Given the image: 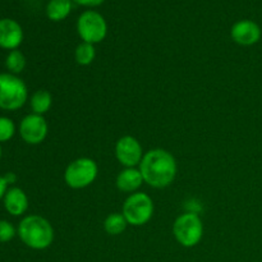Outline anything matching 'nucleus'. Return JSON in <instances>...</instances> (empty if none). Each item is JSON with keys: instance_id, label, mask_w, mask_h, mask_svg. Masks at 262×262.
Instances as JSON below:
<instances>
[{"instance_id": "15", "label": "nucleus", "mask_w": 262, "mask_h": 262, "mask_svg": "<svg viewBox=\"0 0 262 262\" xmlns=\"http://www.w3.org/2000/svg\"><path fill=\"white\" fill-rule=\"evenodd\" d=\"M53 105V96L46 90H38L31 96L30 106L33 114L45 115Z\"/></svg>"}, {"instance_id": "18", "label": "nucleus", "mask_w": 262, "mask_h": 262, "mask_svg": "<svg viewBox=\"0 0 262 262\" xmlns=\"http://www.w3.org/2000/svg\"><path fill=\"white\" fill-rule=\"evenodd\" d=\"M26 56L23 55L22 51L17 50H12L9 51V54L7 55V59H5V67L9 71V73L12 74H19L20 72L25 71L26 68Z\"/></svg>"}, {"instance_id": "6", "label": "nucleus", "mask_w": 262, "mask_h": 262, "mask_svg": "<svg viewBox=\"0 0 262 262\" xmlns=\"http://www.w3.org/2000/svg\"><path fill=\"white\" fill-rule=\"evenodd\" d=\"M154 201L147 193L136 192L129 194L123 204L122 214L124 215L128 225L142 227L147 224L154 216Z\"/></svg>"}, {"instance_id": "14", "label": "nucleus", "mask_w": 262, "mask_h": 262, "mask_svg": "<svg viewBox=\"0 0 262 262\" xmlns=\"http://www.w3.org/2000/svg\"><path fill=\"white\" fill-rule=\"evenodd\" d=\"M72 5V0H49L46 5V15L53 22H60L71 14Z\"/></svg>"}, {"instance_id": "9", "label": "nucleus", "mask_w": 262, "mask_h": 262, "mask_svg": "<svg viewBox=\"0 0 262 262\" xmlns=\"http://www.w3.org/2000/svg\"><path fill=\"white\" fill-rule=\"evenodd\" d=\"M49 125L43 115L28 114L20 120L19 136L28 145H40L48 137Z\"/></svg>"}, {"instance_id": "11", "label": "nucleus", "mask_w": 262, "mask_h": 262, "mask_svg": "<svg viewBox=\"0 0 262 262\" xmlns=\"http://www.w3.org/2000/svg\"><path fill=\"white\" fill-rule=\"evenodd\" d=\"M23 41V30L19 23L10 18L0 19V48L17 50Z\"/></svg>"}, {"instance_id": "2", "label": "nucleus", "mask_w": 262, "mask_h": 262, "mask_svg": "<svg viewBox=\"0 0 262 262\" xmlns=\"http://www.w3.org/2000/svg\"><path fill=\"white\" fill-rule=\"evenodd\" d=\"M17 234L31 250H46L54 242L53 225L40 215H28L23 217L17 228Z\"/></svg>"}, {"instance_id": "19", "label": "nucleus", "mask_w": 262, "mask_h": 262, "mask_svg": "<svg viewBox=\"0 0 262 262\" xmlns=\"http://www.w3.org/2000/svg\"><path fill=\"white\" fill-rule=\"evenodd\" d=\"M15 135V124L10 118L0 117V142H8Z\"/></svg>"}, {"instance_id": "10", "label": "nucleus", "mask_w": 262, "mask_h": 262, "mask_svg": "<svg viewBox=\"0 0 262 262\" xmlns=\"http://www.w3.org/2000/svg\"><path fill=\"white\" fill-rule=\"evenodd\" d=\"M261 27L252 19H241L230 28V37L241 46H252L261 40Z\"/></svg>"}, {"instance_id": "17", "label": "nucleus", "mask_w": 262, "mask_h": 262, "mask_svg": "<svg viewBox=\"0 0 262 262\" xmlns=\"http://www.w3.org/2000/svg\"><path fill=\"white\" fill-rule=\"evenodd\" d=\"M95 58H96V49H95V45L89 42H83V41L77 45L76 50H74V60H76V63L78 66H91L94 63Z\"/></svg>"}, {"instance_id": "3", "label": "nucleus", "mask_w": 262, "mask_h": 262, "mask_svg": "<svg viewBox=\"0 0 262 262\" xmlns=\"http://www.w3.org/2000/svg\"><path fill=\"white\" fill-rule=\"evenodd\" d=\"M27 99L28 90L23 79L12 73H0V109L18 110Z\"/></svg>"}, {"instance_id": "23", "label": "nucleus", "mask_w": 262, "mask_h": 262, "mask_svg": "<svg viewBox=\"0 0 262 262\" xmlns=\"http://www.w3.org/2000/svg\"><path fill=\"white\" fill-rule=\"evenodd\" d=\"M4 178H5V181H7L8 186H9V184L15 183V181H17V176H15L14 173H7L4 176Z\"/></svg>"}, {"instance_id": "22", "label": "nucleus", "mask_w": 262, "mask_h": 262, "mask_svg": "<svg viewBox=\"0 0 262 262\" xmlns=\"http://www.w3.org/2000/svg\"><path fill=\"white\" fill-rule=\"evenodd\" d=\"M8 191V183L3 176H0V200L4 199L5 193Z\"/></svg>"}, {"instance_id": "5", "label": "nucleus", "mask_w": 262, "mask_h": 262, "mask_svg": "<svg viewBox=\"0 0 262 262\" xmlns=\"http://www.w3.org/2000/svg\"><path fill=\"white\" fill-rule=\"evenodd\" d=\"M173 234L177 242L183 247H194L204 237V223L196 212L182 214L174 222Z\"/></svg>"}, {"instance_id": "24", "label": "nucleus", "mask_w": 262, "mask_h": 262, "mask_svg": "<svg viewBox=\"0 0 262 262\" xmlns=\"http://www.w3.org/2000/svg\"><path fill=\"white\" fill-rule=\"evenodd\" d=\"M2 154H3L2 152V146H0V159H2Z\"/></svg>"}, {"instance_id": "1", "label": "nucleus", "mask_w": 262, "mask_h": 262, "mask_svg": "<svg viewBox=\"0 0 262 262\" xmlns=\"http://www.w3.org/2000/svg\"><path fill=\"white\" fill-rule=\"evenodd\" d=\"M138 169L145 183L156 189L170 186L178 171L176 158L164 148H152L145 152Z\"/></svg>"}, {"instance_id": "13", "label": "nucleus", "mask_w": 262, "mask_h": 262, "mask_svg": "<svg viewBox=\"0 0 262 262\" xmlns=\"http://www.w3.org/2000/svg\"><path fill=\"white\" fill-rule=\"evenodd\" d=\"M145 183L141 170L138 168H124L117 176V188L124 193H136Z\"/></svg>"}, {"instance_id": "4", "label": "nucleus", "mask_w": 262, "mask_h": 262, "mask_svg": "<svg viewBox=\"0 0 262 262\" xmlns=\"http://www.w3.org/2000/svg\"><path fill=\"white\" fill-rule=\"evenodd\" d=\"M99 166L94 159L78 158L68 164L64 171V182L72 189H83L97 178Z\"/></svg>"}, {"instance_id": "21", "label": "nucleus", "mask_w": 262, "mask_h": 262, "mask_svg": "<svg viewBox=\"0 0 262 262\" xmlns=\"http://www.w3.org/2000/svg\"><path fill=\"white\" fill-rule=\"evenodd\" d=\"M76 4L82 5V7H89V8H94V7H99L101 5L105 0H72Z\"/></svg>"}, {"instance_id": "16", "label": "nucleus", "mask_w": 262, "mask_h": 262, "mask_svg": "<svg viewBox=\"0 0 262 262\" xmlns=\"http://www.w3.org/2000/svg\"><path fill=\"white\" fill-rule=\"evenodd\" d=\"M128 227V222L125 220L122 212H113L106 216L104 222V230L109 235H119L125 232Z\"/></svg>"}, {"instance_id": "7", "label": "nucleus", "mask_w": 262, "mask_h": 262, "mask_svg": "<svg viewBox=\"0 0 262 262\" xmlns=\"http://www.w3.org/2000/svg\"><path fill=\"white\" fill-rule=\"evenodd\" d=\"M77 33L83 42L95 45L105 40L107 35V23L104 15L96 10H86L77 19Z\"/></svg>"}, {"instance_id": "20", "label": "nucleus", "mask_w": 262, "mask_h": 262, "mask_svg": "<svg viewBox=\"0 0 262 262\" xmlns=\"http://www.w3.org/2000/svg\"><path fill=\"white\" fill-rule=\"evenodd\" d=\"M17 234L14 225L8 220H0V243H7L12 241Z\"/></svg>"}, {"instance_id": "12", "label": "nucleus", "mask_w": 262, "mask_h": 262, "mask_svg": "<svg viewBox=\"0 0 262 262\" xmlns=\"http://www.w3.org/2000/svg\"><path fill=\"white\" fill-rule=\"evenodd\" d=\"M3 201L7 212L12 216H20L28 210V197L19 187L8 188Z\"/></svg>"}, {"instance_id": "8", "label": "nucleus", "mask_w": 262, "mask_h": 262, "mask_svg": "<svg viewBox=\"0 0 262 262\" xmlns=\"http://www.w3.org/2000/svg\"><path fill=\"white\" fill-rule=\"evenodd\" d=\"M143 147L133 136H123L115 143V158L124 168H137L142 161Z\"/></svg>"}]
</instances>
